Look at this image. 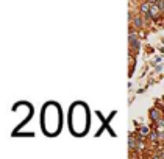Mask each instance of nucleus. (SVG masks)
I'll list each match as a JSON object with an SVG mask.
<instances>
[{
	"label": "nucleus",
	"instance_id": "nucleus-1",
	"mask_svg": "<svg viewBox=\"0 0 164 159\" xmlns=\"http://www.w3.org/2000/svg\"><path fill=\"white\" fill-rule=\"evenodd\" d=\"M130 50H131V53L139 50V41H138V38H136L133 30H131V33H130Z\"/></svg>",
	"mask_w": 164,
	"mask_h": 159
},
{
	"label": "nucleus",
	"instance_id": "nucleus-2",
	"mask_svg": "<svg viewBox=\"0 0 164 159\" xmlns=\"http://www.w3.org/2000/svg\"><path fill=\"white\" fill-rule=\"evenodd\" d=\"M149 13H150V16H152L153 21H158L159 16H163V14H161V9H159V6H158V3H152Z\"/></svg>",
	"mask_w": 164,
	"mask_h": 159
},
{
	"label": "nucleus",
	"instance_id": "nucleus-3",
	"mask_svg": "<svg viewBox=\"0 0 164 159\" xmlns=\"http://www.w3.org/2000/svg\"><path fill=\"white\" fill-rule=\"evenodd\" d=\"M149 115H150V119H152L153 122H158L159 119L163 117V111L159 108H152L150 112H149Z\"/></svg>",
	"mask_w": 164,
	"mask_h": 159
},
{
	"label": "nucleus",
	"instance_id": "nucleus-4",
	"mask_svg": "<svg viewBox=\"0 0 164 159\" xmlns=\"http://www.w3.org/2000/svg\"><path fill=\"white\" fill-rule=\"evenodd\" d=\"M131 25L133 28H142L144 27V17H141V16H135V17L131 19Z\"/></svg>",
	"mask_w": 164,
	"mask_h": 159
},
{
	"label": "nucleus",
	"instance_id": "nucleus-5",
	"mask_svg": "<svg viewBox=\"0 0 164 159\" xmlns=\"http://www.w3.org/2000/svg\"><path fill=\"white\" fill-rule=\"evenodd\" d=\"M150 6H152V3H150L149 0H145L144 3H141L139 13H141V14H145V13H149V11H150Z\"/></svg>",
	"mask_w": 164,
	"mask_h": 159
},
{
	"label": "nucleus",
	"instance_id": "nucleus-6",
	"mask_svg": "<svg viewBox=\"0 0 164 159\" xmlns=\"http://www.w3.org/2000/svg\"><path fill=\"white\" fill-rule=\"evenodd\" d=\"M128 145H130V148H131V150H136V139H135V136H130Z\"/></svg>",
	"mask_w": 164,
	"mask_h": 159
},
{
	"label": "nucleus",
	"instance_id": "nucleus-7",
	"mask_svg": "<svg viewBox=\"0 0 164 159\" xmlns=\"http://www.w3.org/2000/svg\"><path fill=\"white\" fill-rule=\"evenodd\" d=\"M139 136H150V130L147 127H141L139 128Z\"/></svg>",
	"mask_w": 164,
	"mask_h": 159
},
{
	"label": "nucleus",
	"instance_id": "nucleus-8",
	"mask_svg": "<svg viewBox=\"0 0 164 159\" xmlns=\"http://www.w3.org/2000/svg\"><path fill=\"white\" fill-rule=\"evenodd\" d=\"M158 6H159V9H161V14H164V0L158 2Z\"/></svg>",
	"mask_w": 164,
	"mask_h": 159
},
{
	"label": "nucleus",
	"instance_id": "nucleus-9",
	"mask_svg": "<svg viewBox=\"0 0 164 159\" xmlns=\"http://www.w3.org/2000/svg\"><path fill=\"white\" fill-rule=\"evenodd\" d=\"M150 3H158V2H161V0H149Z\"/></svg>",
	"mask_w": 164,
	"mask_h": 159
},
{
	"label": "nucleus",
	"instance_id": "nucleus-10",
	"mask_svg": "<svg viewBox=\"0 0 164 159\" xmlns=\"http://www.w3.org/2000/svg\"><path fill=\"white\" fill-rule=\"evenodd\" d=\"M159 52H161V53H164V47H161V48H159Z\"/></svg>",
	"mask_w": 164,
	"mask_h": 159
},
{
	"label": "nucleus",
	"instance_id": "nucleus-11",
	"mask_svg": "<svg viewBox=\"0 0 164 159\" xmlns=\"http://www.w3.org/2000/svg\"><path fill=\"white\" fill-rule=\"evenodd\" d=\"M153 159H161V158H159V156H156V158H153Z\"/></svg>",
	"mask_w": 164,
	"mask_h": 159
},
{
	"label": "nucleus",
	"instance_id": "nucleus-12",
	"mask_svg": "<svg viewBox=\"0 0 164 159\" xmlns=\"http://www.w3.org/2000/svg\"><path fill=\"white\" fill-rule=\"evenodd\" d=\"M163 117H164V108H163Z\"/></svg>",
	"mask_w": 164,
	"mask_h": 159
},
{
	"label": "nucleus",
	"instance_id": "nucleus-13",
	"mask_svg": "<svg viewBox=\"0 0 164 159\" xmlns=\"http://www.w3.org/2000/svg\"><path fill=\"white\" fill-rule=\"evenodd\" d=\"M163 159H164V156H163Z\"/></svg>",
	"mask_w": 164,
	"mask_h": 159
}]
</instances>
